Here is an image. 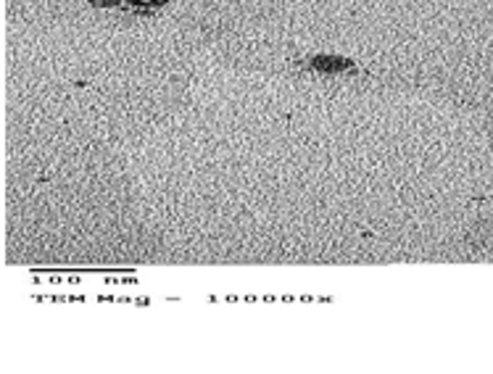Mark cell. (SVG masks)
I'll return each mask as SVG.
<instances>
[{"label":"cell","mask_w":493,"mask_h":374,"mask_svg":"<svg viewBox=\"0 0 493 374\" xmlns=\"http://www.w3.org/2000/svg\"><path fill=\"white\" fill-rule=\"evenodd\" d=\"M290 64L298 71L314 74V76H341V74H356L364 76L367 69H361V64L351 61L346 56H335V53H314L306 58H290Z\"/></svg>","instance_id":"1"},{"label":"cell","mask_w":493,"mask_h":374,"mask_svg":"<svg viewBox=\"0 0 493 374\" xmlns=\"http://www.w3.org/2000/svg\"><path fill=\"white\" fill-rule=\"evenodd\" d=\"M87 3L95 8H119L124 13H132V16H153L169 0H87Z\"/></svg>","instance_id":"2"}]
</instances>
